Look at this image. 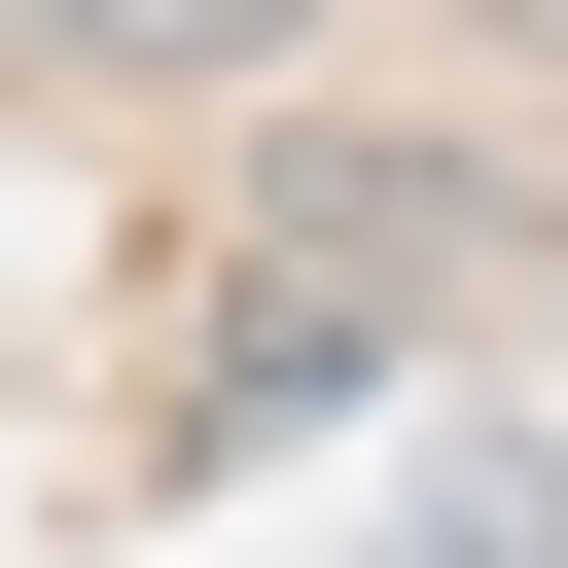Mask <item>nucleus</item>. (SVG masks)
<instances>
[{"label": "nucleus", "mask_w": 568, "mask_h": 568, "mask_svg": "<svg viewBox=\"0 0 568 568\" xmlns=\"http://www.w3.org/2000/svg\"><path fill=\"white\" fill-rule=\"evenodd\" d=\"M248 248H320V284H497V178H426V142H284Z\"/></svg>", "instance_id": "f257e3e1"}, {"label": "nucleus", "mask_w": 568, "mask_h": 568, "mask_svg": "<svg viewBox=\"0 0 568 568\" xmlns=\"http://www.w3.org/2000/svg\"><path fill=\"white\" fill-rule=\"evenodd\" d=\"M0 36H71V71H284L320 0H0Z\"/></svg>", "instance_id": "f03ea898"}, {"label": "nucleus", "mask_w": 568, "mask_h": 568, "mask_svg": "<svg viewBox=\"0 0 568 568\" xmlns=\"http://www.w3.org/2000/svg\"><path fill=\"white\" fill-rule=\"evenodd\" d=\"M426 568H568V497H532V462H497V497H426Z\"/></svg>", "instance_id": "7ed1b4c3"}]
</instances>
